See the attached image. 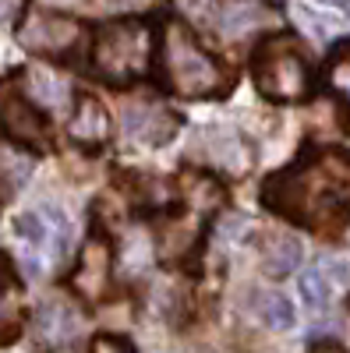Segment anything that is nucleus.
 I'll use <instances>...</instances> for the list:
<instances>
[{"mask_svg": "<svg viewBox=\"0 0 350 353\" xmlns=\"http://www.w3.org/2000/svg\"><path fill=\"white\" fill-rule=\"evenodd\" d=\"M18 39L25 50H32L39 57L71 61L78 53V46L85 43V25L71 14H61V11H32L25 18Z\"/></svg>", "mask_w": 350, "mask_h": 353, "instance_id": "39448f33", "label": "nucleus"}, {"mask_svg": "<svg viewBox=\"0 0 350 353\" xmlns=\"http://www.w3.org/2000/svg\"><path fill=\"white\" fill-rule=\"evenodd\" d=\"M110 283H113V248H110L106 237L93 233V237L81 244L78 269L71 276V286L81 293L85 301H103L106 293H110Z\"/></svg>", "mask_w": 350, "mask_h": 353, "instance_id": "0eeeda50", "label": "nucleus"}, {"mask_svg": "<svg viewBox=\"0 0 350 353\" xmlns=\"http://www.w3.org/2000/svg\"><path fill=\"white\" fill-rule=\"evenodd\" d=\"M280 11L266 0H223L220 4V32L237 39L248 32H258V28H273L280 25Z\"/></svg>", "mask_w": 350, "mask_h": 353, "instance_id": "1a4fd4ad", "label": "nucleus"}, {"mask_svg": "<svg viewBox=\"0 0 350 353\" xmlns=\"http://www.w3.org/2000/svg\"><path fill=\"white\" fill-rule=\"evenodd\" d=\"M0 134L25 149H50V124L21 88V78L0 81Z\"/></svg>", "mask_w": 350, "mask_h": 353, "instance_id": "423d86ee", "label": "nucleus"}, {"mask_svg": "<svg viewBox=\"0 0 350 353\" xmlns=\"http://www.w3.org/2000/svg\"><path fill=\"white\" fill-rule=\"evenodd\" d=\"M301 265V244L294 237H283V233H269L262 241V272L273 276V279H283L290 276Z\"/></svg>", "mask_w": 350, "mask_h": 353, "instance_id": "ddd939ff", "label": "nucleus"}, {"mask_svg": "<svg viewBox=\"0 0 350 353\" xmlns=\"http://www.w3.org/2000/svg\"><path fill=\"white\" fill-rule=\"evenodd\" d=\"M301 297L311 311H326L333 301V286L318 269H308V272H301Z\"/></svg>", "mask_w": 350, "mask_h": 353, "instance_id": "dca6fc26", "label": "nucleus"}, {"mask_svg": "<svg viewBox=\"0 0 350 353\" xmlns=\"http://www.w3.org/2000/svg\"><path fill=\"white\" fill-rule=\"evenodd\" d=\"M315 269L329 279V286H343V283L350 279V261H347V258H336V254H322Z\"/></svg>", "mask_w": 350, "mask_h": 353, "instance_id": "a211bd4d", "label": "nucleus"}, {"mask_svg": "<svg viewBox=\"0 0 350 353\" xmlns=\"http://www.w3.org/2000/svg\"><path fill=\"white\" fill-rule=\"evenodd\" d=\"M124 131L138 145H163L177 134V117H173L163 103H131L124 113Z\"/></svg>", "mask_w": 350, "mask_h": 353, "instance_id": "6e6552de", "label": "nucleus"}, {"mask_svg": "<svg viewBox=\"0 0 350 353\" xmlns=\"http://www.w3.org/2000/svg\"><path fill=\"white\" fill-rule=\"evenodd\" d=\"M21 184V170L11 166L4 156H0V201H8L14 194V188Z\"/></svg>", "mask_w": 350, "mask_h": 353, "instance_id": "6ab92c4d", "label": "nucleus"}, {"mask_svg": "<svg viewBox=\"0 0 350 353\" xmlns=\"http://www.w3.org/2000/svg\"><path fill=\"white\" fill-rule=\"evenodd\" d=\"M28 85H32V96L46 99V103H64V92H68V85L61 78H53L46 71H32L28 74Z\"/></svg>", "mask_w": 350, "mask_h": 353, "instance_id": "f3484780", "label": "nucleus"}, {"mask_svg": "<svg viewBox=\"0 0 350 353\" xmlns=\"http://www.w3.org/2000/svg\"><path fill=\"white\" fill-rule=\"evenodd\" d=\"M68 134H71L75 145H81V149H103V145L110 141V134H113L106 106L93 96H81L75 103L71 121H68Z\"/></svg>", "mask_w": 350, "mask_h": 353, "instance_id": "9d476101", "label": "nucleus"}, {"mask_svg": "<svg viewBox=\"0 0 350 353\" xmlns=\"http://www.w3.org/2000/svg\"><path fill=\"white\" fill-rule=\"evenodd\" d=\"M311 353H343V346H340L336 339H318V343L311 346Z\"/></svg>", "mask_w": 350, "mask_h": 353, "instance_id": "4be33fe9", "label": "nucleus"}, {"mask_svg": "<svg viewBox=\"0 0 350 353\" xmlns=\"http://www.w3.org/2000/svg\"><path fill=\"white\" fill-rule=\"evenodd\" d=\"M326 85H329V92L347 106L350 113V43H343L333 57H329V64H326Z\"/></svg>", "mask_w": 350, "mask_h": 353, "instance_id": "4468645a", "label": "nucleus"}, {"mask_svg": "<svg viewBox=\"0 0 350 353\" xmlns=\"http://www.w3.org/2000/svg\"><path fill=\"white\" fill-rule=\"evenodd\" d=\"M258 314H262V321H266L269 329H276V332L294 329V321H298V314H294V304H290L286 297H280V293H269V297H262V304H258Z\"/></svg>", "mask_w": 350, "mask_h": 353, "instance_id": "2eb2a0df", "label": "nucleus"}, {"mask_svg": "<svg viewBox=\"0 0 350 353\" xmlns=\"http://www.w3.org/2000/svg\"><path fill=\"white\" fill-rule=\"evenodd\" d=\"M18 233H21V241H28V244H39L46 237V233H43V219L32 216V212L18 219Z\"/></svg>", "mask_w": 350, "mask_h": 353, "instance_id": "aec40b11", "label": "nucleus"}, {"mask_svg": "<svg viewBox=\"0 0 350 353\" xmlns=\"http://www.w3.org/2000/svg\"><path fill=\"white\" fill-rule=\"evenodd\" d=\"M21 329V286L11 258L0 251V343L14 339Z\"/></svg>", "mask_w": 350, "mask_h": 353, "instance_id": "9b49d317", "label": "nucleus"}, {"mask_svg": "<svg viewBox=\"0 0 350 353\" xmlns=\"http://www.w3.org/2000/svg\"><path fill=\"white\" fill-rule=\"evenodd\" d=\"M75 332H78V314L68 304L50 301V304L39 307V314H36V336H39L43 346H61Z\"/></svg>", "mask_w": 350, "mask_h": 353, "instance_id": "f8f14e48", "label": "nucleus"}, {"mask_svg": "<svg viewBox=\"0 0 350 353\" xmlns=\"http://www.w3.org/2000/svg\"><path fill=\"white\" fill-rule=\"evenodd\" d=\"M251 74H255V88L273 103L304 99L315 81L304 46L290 36H273L266 43H258L251 57Z\"/></svg>", "mask_w": 350, "mask_h": 353, "instance_id": "20e7f679", "label": "nucleus"}, {"mask_svg": "<svg viewBox=\"0 0 350 353\" xmlns=\"http://www.w3.org/2000/svg\"><path fill=\"white\" fill-rule=\"evenodd\" d=\"M159 74H163V85L181 99H216L233 85V74L195 39L188 25L173 18L163 21Z\"/></svg>", "mask_w": 350, "mask_h": 353, "instance_id": "f03ea898", "label": "nucleus"}, {"mask_svg": "<svg viewBox=\"0 0 350 353\" xmlns=\"http://www.w3.org/2000/svg\"><path fill=\"white\" fill-rule=\"evenodd\" d=\"M153 61V28L149 21L121 18L103 25L93 39V74L110 85H131L149 71Z\"/></svg>", "mask_w": 350, "mask_h": 353, "instance_id": "7ed1b4c3", "label": "nucleus"}, {"mask_svg": "<svg viewBox=\"0 0 350 353\" xmlns=\"http://www.w3.org/2000/svg\"><path fill=\"white\" fill-rule=\"evenodd\" d=\"M262 205L301 226L336 230L350 212V156L340 149L304 152L266 181Z\"/></svg>", "mask_w": 350, "mask_h": 353, "instance_id": "f257e3e1", "label": "nucleus"}, {"mask_svg": "<svg viewBox=\"0 0 350 353\" xmlns=\"http://www.w3.org/2000/svg\"><path fill=\"white\" fill-rule=\"evenodd\" d=\"M89 353H135V350L121 336H96L93 346H89Z\"/></svg>", "mask_w": 350, "mask_h": 353, "instance_id": "412c9836", "label": "nucleus"}]
</instances>
